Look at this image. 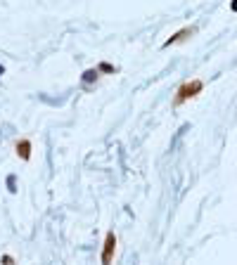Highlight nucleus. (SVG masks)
<instances>
[{"label": "nucleus", "instance_id": "nucleus-1", "mask_svg": "<svg viewBox=\"0 0 237 265\" xmlns=\"http://www.w3.org/2000/svg\"><path fill=\"white\" fill-rule=\"evenodd\" d=\"M202 88H204V83H202L199 78H195V81H188V83H183V86L178 88V93H175L173 104H175V107H181L183 102L192 100V97H197V95L202 93Z\"/></svg>", "mask_w": 237, "mask_h": 265}, {"label": "nucleus", "instance_id": "nucleus-2", "mask_svg": "<svg viewBox=\"0 0 237 265\" xmlns=\"http://www.w3.org/2000/svg\"><path fill=\"white\" fill-rule=\"evenodd\" d=\"M114 251H116V234L107 232L104 244H102V256H100V263H102V265H111V260H114Z\"/></svg>", "mask_w": 237, "mask_h": 265}, {"label": "nucleus", "instance_id": "nucleus-3", "mask_svg": "<svg viewBox=\"0 0 237 265\" xmlns=\"http://www.w3.org/2000/svg\"><path fill=\"white\" fill-rule=\"evenodd\" d=\"M192 33H195V29H190V26H185V29H181V31H178V33H173L171 38L166 40V43H164V47H171V45H175V43H181V40H185V38H188V36H192Z\"/></svg>", "mask_w": 237, "mask_h": 265}, {"label": "nucleus", "instance_id": "nucleus-4", "mask_svg": "<svg viewBox=\"0 0 237 265\" xmlns=\"http://www.w3.org/2000/svg\"><path fill=\"white\" fill-rule=\"evenodd\" d=\"M17 156H19L22 161H29V159H31V142L29 140L17 142Z\"/></svg>", "mask_w": 237, "mask_h": 265}, {"label": "nucleus", "instance_id": "nucleus-5", "mask_svg": "<svg viewBox=\"0 0 237 265\" xmlns=\"http://www.w3.org/2000/svg\"><path fill=\"white\" fill-rule=\"evenodd\" d=\"M97 76H100V71H97V69H88L86 74H83V81H86V83H90V81H95Z\"/></svg>", "mask_w": 237, "mask_h": 265}, {"label": "nucleus", "instance_id": "nucleus-6", "mask_svg": "<svg viewBox=\"0 0 237 265\" xmlns=\"http://www.w3.org/2000/svg\"><path fill=\"white\" fill-rule=\"evenodd\" d=\"M97 71H104V74H111V71H114V67H111V64H100V69Z\"/></svg>", "mask_w": 237, "mask_h": 265}, {"label": "nucleus", "instance_id": "nucleus-7", "mask_svg": "<svg viewBox=\"0 0 237 265\" xmlns=\"http://www.w3.org/2000/svg\"><path fill=\"white\" fill-rule=\"evenodd\" d=\"M3 265H15V258H12V256H3Z\"/></svg>", "mask_w": 237, "mask_h": 265}]
</instances>
